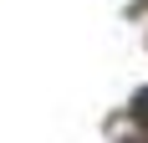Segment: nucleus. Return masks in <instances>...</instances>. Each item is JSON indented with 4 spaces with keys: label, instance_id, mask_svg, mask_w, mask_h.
Returning <instances> with one entry per match:
<instances>
[{
    "label": "nucleus",
    "instance_id": "1",
    "mask_svg": "<svg viewBox=\"0 0 148 143\" xmlns=\"http://www.w3.org/2000/svg\"><path fill=\"white\" fill-rule=\"evenodd\" d=\"M133 123H138V128H148V87H138V92H133Z\"/></svg>",
    "mask_w": 148,
    "mask_h": 143
}]
</instances>
